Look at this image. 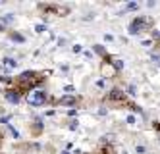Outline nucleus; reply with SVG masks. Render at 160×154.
<instances>
[{"label":"nucleus","instance_id":"5","mask_svg":"<svg viewBox=\"0 0 160 154\" xmlns=\"http://www.w3.org/2000/svg\"><path fill=\"white\" fill-rule=\"evenodd\" d=\"M4 98H6L10 104H19L21 98H23V92H21L18 87H6V89H4Z\"/></svg>","mask_w":160,"mask_h":154},{"label":"nucleus","instance_id":"2","mask_svg":"<svg viewBox=\"0 0 160 154\" xmlns=\"http://www.w3.org/2000/svg\"><path fill=\"white\" fill-rule=\"evenodd\" d=\"M151 29H152V21L148 19V17H145V16H137L129 23V33L131 35H139V33L151 31Z\"/></svg>","mask_w":160,"mask_h":154},{"label":"nucleus","instance_id":"3","mask_svg":"<svg viewBox=\"0 0 160 154\" xmlns=\"http://www.w3.org/2000/svg\"><path fill=\"white\" fill-rule=\"evenodd\" d=\"M25 100L31 106H42V104H47L48 94H47V91H44V89H33L31 92L25 94Z\"/></svg>","mask_w":160,"mask_h":154},{"label":"nucleus","instance_id":"9","mask_svg":"<svg viewBox=\"0 0 160 154\" xmlns=\"http://www.w3.org/2000/svg\"><path fill=\"white\" fill-rule=\"evenodd\" d=\"M10 39L16 41V42H23V41H25V39L21 37V35H18V33H10Z\"/></svg>","mask_w":160,"mask_h":154},{"label":"nucleus","instance_id":"10","mask_svg":"<svg viewBox=\"0 0 160 154\" xmlns=\"http://www.w3.org/2000/svg\"><path fill=\"white\" fill-rule=\"evenodd\" d=\"M4 62H6V67H16V66H18V62L14 60V58H6Z\"/></svg>","mask_w":160,"mask_h":154},{"label":"nucleus","instance_id":"11","mask_svg":"<svg viewBox=\"0 0 160 154\" xmlns=\"http://www.w3.org/2000/svg\"><path fill=\"white\" fill-rule=\"evenodd\" d=\"M114 67H116V72H120V69L123 67V62L122 60H114Z\"/></svg>","mask_w":160,"mask_h":154},{"label":"nucleus","instance_id":"16","mask_svg":"<svg viewBox=\"0 0 160 154\" xmlns=\"http://www.w3.org/2000/svg\"><path fill=\"white\" fill-rule=\"evenodd\" d=\"M62 154H70V152H62Z\"/></svg>","mask_w":160,"mask_h":154},{"label":"nucleus","instance_id":"17","mask_svg":"<svg viewBox=\"0 0 160 154\" xmlns=\"http://www.w3.org/2000/svg\"><path fill=\"white\" fill-rule=\"evenodd\" d=\"M0 137H2V135H0Z\"/></svg>","mask_w":160,"mask_h":154},{"label":"nucleus","instance_id":"6","mask_svg":"<svg viewBox=\"0 0 160 154\" xmlns=\"http://www.w3.org/2000/svg\"><path fill=\"white\" fill-rule=\"evenodd\" d=\"M58 104H60V106H75V104H77V98L72 97V94H68V97H62V98L58 100Z\"/></svg>","mask_w":160,"mask_h":154},{"label":"nucleus","instance_id":"12","mask_svg":"<svg viewBox=\"0 0 160 154\" xmlns=\"http://www.w3.org/2000/svg\"><path fill=\"white\" fill-rule=\"evenodd\" d=\"M137 8H139V4H135V2L133 4H128V10H137Z\"/></svg>","mask_w":160,"mask_h":154},{"label":"nucleus","instance_id":"4","mask_svg":"<svg viewBox=\"0 0 160 154\" xmlns=\"http://www.w3.org/2000/svg\"><path fill=\"white\" fill-rule=\"evenodd\" d=\"M106 100H108V102H112V104L131 106V102L128 100V97H125V92H123L122 89H118V87H114V89H110V91H108V94H106Z\"/></svg>","mask_w":160,"mask_h":154},{"label":"nucleus","instance_id":"1","mask_svg":"<svg viewBox=\"0 0 160 154\" xmlns=\"http://www.w3.org/2000/svg\"><path fill=\"white\" fill-rule=\"evenodd\" d=\"M44 81V73L33 72V69H27V72L19 73L18 77H14V87H18L21 92H31L33 89H39V85Z\"/></svg>","mask_w":160,"mask_h":154},{"label":"nucleus","instance_id":"7","mask_svg":"<svg viewBox=\"0 0 160 154\" xmlns=\"http://www.w3.org/2000/svg\"><path fill=\"white\" fill-rule=\"evenodd\" d=\"M42 131V120H39V117H35L33 120V135H37Z\"/></svg>","mask_w":160,"mask_h":154},{"label":"nucleus","instance_id":"15","mask_svg":"<svg viewBox=\"0 0 160 154\" xmlns=\"http://www.w3.org/2000/svg\"><path fill=\"white\" fill-rule=\"evenodd\" d=\"M154 127H156V131H158V137H160V123H158V122H154Z\"/></svg>","mask_w":160,"mask_h":154},{"label":"nucleus","instance_id":"8","mask_svg":"<svg viewBox=\"0 0 160 154\" xmlns=\"http://www.w3.org/2000/svg\"><path fill=\"white\" fill-rule=\"evenodd\" d=\"M93 50H95L98 56H102V58H106V56H108L106 50H104V46H100V44H95V46H93Z\"/></svg>","mask_w":160,"mask_h":154},{"label":"nucleus","instance_id":"13","mask_svg":"<svg viewBox=\"0 0 160 154\" xmlns=\"http://www.w3.org/2000/svg\"><path fill=\"white\" fill-rule=\"evenodd\" d=\"M35 31H37V33H42V31H44V25H37Z\"/></svg>","mask_w":160,"mask_h":154},{"label":"nucleus","instance_id":"14","mask_svg":"<svg viewBox=\"0 0 160 154\" xmlns=\"http://www.w3.org/2000/svg\"><path fill=\"white\" fill-rule=\"evenodd\" d=\"M128 123H129V125H133V123H135V117H133V116H129V117H128Z\"/></svg>","mask_w":160,"mask_h":154}]
</instances>
